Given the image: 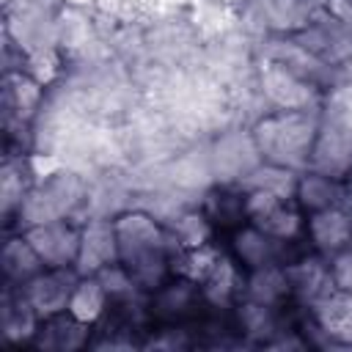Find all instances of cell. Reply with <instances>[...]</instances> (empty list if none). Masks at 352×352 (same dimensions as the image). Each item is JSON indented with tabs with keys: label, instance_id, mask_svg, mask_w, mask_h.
<instances>
[{
	"label": "cell",
	"instance_id": "cell-1",
	"mask_svg": "<svg viewBox=\"0 0 352 352\" xmlns=\"http://www.w3.org/2000/svg\"><path fill=\"white\" fill-rule=\"evenodd\" d=\"M316 135V118L305 110H278L256 124L253 143L264 162L294 170L311 162Z\"/></svg>",
	"mask_w": 352,
	"mask_h": 352
},
{
	"label": "cell",
	"instance_id": "cell-2",
	"mask_svg": "<svg viewBox=\"0 0 352 352\" xmlns=\"http://www.w3.org/2000/svg\"><path fill=\"white\" fill-rule=\"evenodd\" d=\"M82 195H85L82 182L74 173H52L30 187V192L19 206V220L25 223V228L38 223L66 220L82 204Z\"/></svg>",
	"mask_w": 352,
	"mask_h": 352
},
{
	"label": "cell",
	"instance_id": "cell-3",
	"mask_svg": "<svg viewBox=\"0 0 352 352\" xmlns=\"http://www.w3.org/2000/svg\"><path fill=\"white\" fill-rule=\"evenodd\" d=\"M118 239V258L124 267H135L140 261L168 256V236L157 226V220L146 212H124L113 220Z\"/></svg>",
	"mask_w": 352,
	"mask_h": 352
},
{
	"label": "cell",
	"instance_id": "cell-4",
	"mask_svg": "<svg viewBox=\"0 0 352 352\" xmlns=\"http://www.w3.org/2000/svg\"><path fill=\"white\" fill-rule=\"evenodd\" d=\"M77 280H80V272L74 267H47L36 278H30L25 286H16V289L30 302L38 319H50L69 308Z\"/></svg>",
	"mask_w": 352,
	"mask_h": 352
},
{
	"label": "cell",
	"instance_id": "cell-5",
	"mask_svg": "<svg viewBox=\"0 0 352 352\" xmlns=\"http://www.w3.org/2000/svg\"><path fill=\"white\" fill-rule=\"evenodd\" d=\"M201 305H206L201 283L179 275L176 280H165L160 289H154L148 314L154 322H160L165 327H176V324L195 319L201 314Z\"/></svg>",
	"mask_w": 352,
	"mask_h": 352
},
{
	"label": "cell",
	"instance_id": "cell-6",
	"mask_svg": "<svg viewBox=\"0 0 352 352\" xmlns=\"http://www.w3.org/2000/svg\"><path fill=\"white\" fill-rule=\"evenodd\" d=\"M22 234L33 245V250L38 253V258L44 261V267H74L77 264L82 228H77L74 223H69V217L66 220L28 226Z\"/></svg>",
	"mask_w": 352,
	"mask_h": 352
},
{
	"label": "cell",
	"instance_id": "cell-7",
	"mask_svg": "<svg viewBox=\"0 0 352 352\" xmlns=\"http://www.w3.org/2000/svg\"><path fill=\"white\" fill-rule=\"evenodd\" d=\"M118 239H116V226L104 217L88 220V226H82V236H80V256L74 270L80 275H96L110 264H118Z\"/></svg>",
	"mask_w": 352,
	"mask_h": 352
},
{
	"label": "cell",
	"instance_id": "cell-8",
	"mask_svg": "<svg viewBox=\"0 0 352 352\" xmlns=\"http://www.w3.org/2000/svg\"><path fill=\"white\" fill-rule=\"evenodd\" d=\"M283 242L264 234L258 226H253L248 220V226H239L231 236V248H234V256H236V264H245L248 270H256V267H267V264H283L280 256H283Z\"/></svg>",
	"mask_w": 352,
	"mask_h": 352
},
{
	"label": "cell",
	"instance_id": "cell-9",
	"mask_svg": "<svg viewBox=\"0 0 352 352\" xmlns=\"http://www.w3.org/2000/svg\"><path fill=\"white\" fill-rule=\"evenodd\" d=\"M261 82H264V94L280 110H305V104L314 99V91H311L314 85L297 77L294 72H289L283 63H270Z\"/></svg>",
	"mask_w": 352,
	"mask_h": 352
},
{
	"label": "cell",
	"instance_id": "cell-10",
	"mask_svg": "<svg viewBox=\"0 0 352 352\" xmlns=\"http://www.w3.org/2000/svg\"><path fill=\"white\" fill-rule=\"evenodd\" d=\"M305 231H308L311 242L316 245V250L333 253V256L346 250L349 242H352V220L338 206L311 212V220H308Z\"/></svg>",
	"mask_w": 352,
	"mask_h": 352
},
{
	"label": "cell",
	"instance_id": "cell-11",
	"mask_svg": "<svg viewBox=\"0 0 352 352\" xmlns=\"http://www.w3.org/2000/svg\"><path fill=\"white\" fill-rule=\"evenodd\" d=\"M314 322L316 327L330 336L338 344H352V294L333 289L314 305Z\"/></svg>",
	"mask_w": 352,
	"mask_h": 352
},
{
	"label": "cell",
	"instance_id": "cell-12",
	"mask_svg": "<svg viewBox=\"0 0 352 352\" xmlns=\"http://www.w3.org/2000/svg\"><path fill=\"white\" fill-rule=\"evenodd\" d=\"M286 267V278L292 286V294L300 297L302 302H316L324 294H330L333 278H330V264L319 261V258H300V261H289Z\"/></svg>",
	"mask_w": 352,
	"mask_h": 352
},
{
	"label": "cell",
	"instance_id": "cell-13",
	"mask_svg": "<svg viewBox=\"0 0 352 352\" xmlns=\"http://www.w3.org/2000/svg\"><path fill=\"white\" fill-rule=\"evenodd\" d=\"M88 333H91V324H85V322L74 319L69 311H63V314H55L50 319H41L30 344L44 346V349H58V352L80 349L88 344Z\"/></svg>",
	"mask_w": 352,
	"mask_h": 352
},
{
	"label": "cell",
	"instance_id": "cell-14",
	"mask_svg": "<svg viewBox=\"0 0 352 352\" xmlns=\"http://www.w3.org/2000/svg\"><path fill=\"white\" fill-rule=\"evenodd\" d=\"M0 267H3L6 286H25L30 278H36L41 270H47L44 261L38 258V253L33 250V245L25 239V234H19L3 245Z\"/></svg>",
	"mask_w": 352,
	"mask_h": 352
},
{
	"label": "cell",
	"instance_id": "cell-15",
	"mask_svg": "<svg viewBox=\"0 0 352 352\" xmlns=\"http://www.w3.org/2000/svg\"><path fill=\"white\" fill-rule=\"evenodd\" d=\"M242 294H245V300H253V302H261V305H270V308H280L286 302V297L292 294L286 267H280V264L256 267L250 272V278L245 280Z\"/></svg>",
	"mask_w": 352,
	"mask_h": 352
},
{
	"label": "cell",
	"instance_id": "cell-16",
	"mask_svg": "<svg viewBox=\"0 0 352 352\" xmlns=\"http://www.w3.org/2000/svg\"><path fill=\"white\" fill-rule=\"evenodd\" d=\"M245 289V278L236 267V261H231L228 256H217L214 267L206 272V278L201 280V292L206 297L209 305L214 308H226L234 297H239Z\"/></svg>",
	"mask_w": 352,
	"mask_h": 352
},
{
	"label": "cell",
	"instance_id": "cell-17",
	"mask_svg": "<svg viewBox=\"0 0 352 352\" xmlns=\"http://www.w3.org/2000/svg\"><path fill=\"white\" fill-rule=\"evenodd\" d=\"M41 104V82L28 77V74H6L3 82V107H6V121L16 118L19 124L28 121Z\"/></svg>",
	"mask_w": 352,
	"mask_h": 352
},
{
	"label": "cell",
	"instance_id": "cell-18",
	"mask_svg": "<svg viewBox=\"0 0 352 352\" xmlns=\"http://www.w3.org/2000/svg\"><path fill=\"white\" fill-rule=\"evenodd\" d=\"M110 294L107 289L102 286V280L96 275H80L74 292H72V300H69V314L85 324H94L99 322L110 308Z\"/></svg>",
	"mask_w": 352,
	"mask_h": 352
},
{
	"label": "cell",
	"instance_id": "cell-19",
	"mask_svg": "<svg viewBox=\"0 0 352 352\" xmlns=\"http://www.w3.org/2000/svg\"><path fill=\"white\" fill-rule=\"evenodd\" d=\"M0 204H3V217L11 220V214H19V206L25 201V195L33 187V170L28 165V160L22 157H8L3 170H0Z\"/></svg>",
	"mask_w": 352,
	"mask_h": 352
},
{
	"label": "cell",
	"instance_id": "cell-20",
	"mask_svg": "<svg viewBox=\"0 0 352 352\" xmlns=\"http://www.w3.org/2000/svg\"><path fill=\"white\" fill-rule=\"evenodd\" d=\"M341 190H344V184H341L336 176L322 173V170H311V173H305V176L297 179L294 198L300 201L302 209H308V212H319V209L338 206Z\"/></svg>",
	"mask_w": 352,
	"mask_h": 352
},
{
	"label": "cell",
	"instance_id": "cell-21",
	"mask_svg": "<svg viewBox=\"0 0 352 352\" xmlns=\"http://www.w3.org/2000/svg\"><path fill=\"white\" fill-rule=\"evenodd\" d=\"M204 214L209 217V223H220V226H239L248 220L245 212V195L228 190V187H217L206 195V209Z\"/></svg>",
	"mask_w": 352,
	"mask_h": 352
},
{
	"label": "cell",
	"instance_id": "cell-22",
	"mask_svg": "<svg viewBox=\"0 0 352 352\" xmlns=\"http://www.w3.org/2000/svg\"><path fill=\"white\" fill-rule=\"evenodd\" d=\"M173 236L176 248H201L212 236V223L201 212H184L173 223Z\"/></svg>",
	"mask_w": 352,
	"mask_h": 352
},
{
	"label": "cell",
	"instance_id": "cell-23",
	"mask_svg": "<svg viewBox=\"0 0 352 352\" xmlns=\"http://www.w3.org/2000/svg\"><path fill=\"white\" fill-rule=\"evenodd\" d=\"M330 278H333V286L338 292H349L352 294V250H341V253L333 256Z\"/></svg>",
	"mask_w": 352,
	"mask_h": 352
}]
</instances>
